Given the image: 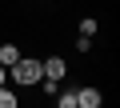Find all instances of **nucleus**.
<instances>
[{"label":"nucleus","mask_w":120,"mask_h":108,"mask_svg":"<svg viewBox=\"0 0 120 108\" xmlns=\"http://www.w3.org/2000/svg\"><path fill=\"white\" fill-rule=\"evenodd\" d=\"M8 76H12L16 84H40V76H44V72H40V60H28V56H20V60L8 68Z\"/></svg>","instance_id":"1"},{"label":"nucleus","mask_w":120,"mask_h":108,"mask_svg":"<svg viewBox=\"0 0 120 108\" xmlns=\"http://www.w3.org/2000/svg\"><path fill=\"white\" fill-rule=\"evenodd\" d=\"M40 72L48 80H60V76L68 72V64H64V56H48V60H40Z\"/></svg>","instance_id":"2"},{"label":"nucleus","mask_w":120,"mask_h":108,"mask_svg":"<svg viewBox=\"0 0 120 108\" xmlns=\"http://www.w3.org/2000/svg\"><path fill=\"white\" fill-rule=\"evenodd\" d=\"M100 100H104L100 88H80L76 92V108H100Z\"/></svg>","instance_id":"3"},{"label":"nucleus","mask_w":120,"mask_h":108,"mask_svg":"<svg viewBox=\"0 0 120 108\" xmlns=\"http://www.w3.org/2000/svg\"><path fill=\"white\" fill-rule=\"evenodd\" d=\"M20 60V52H16V44H0V64H4V68H12Z\"/></svg>","instance_id":"4"},{"label":"nucleus","mask_w":120,"mask_h":108,"mask_svg":"<svg viewBox=\"0 0 120 108\" xmlns=\"http://www.w3.org/2000/svg\"><path fill=\"white\" fill-rule=\"evenodd\" d=\"M56 104H60V108H76V92H72V88L56 92Z\"/></svg>","instance_id":"5"},{"label":"nucleus","mask_w":120,"mask_h":108,"mask_svg":"<svg viewBox=\"0 0 120 108\" xmlns=\"http://www.w3.org/2000/svg\"><path fill=\"white\" fill-rule=\"evenodd\" d=\"M0 108H20L16 104V92H8L4 84H0Z\"/></svg>","instance_id":"6"},{"label":"nucleus","mask_w":120,"mask_h":108,"mask_svg":"<svg viewBox=\"0 0 120 108\" xmlns=\"http://www.w3.org/2000/svg\"><path fill=\"white\" fill-rule=\"evenodd\" d=\"M80 36H88V40L96 36V20H92V16H84V20H80Z\"/></svg>","instance_id":"7"},{"label":"nucleus","mask_w":120,"mask_h":108,"mask_svg":"<svg viewBox=\"0 0 120 108\" xmlns=\"http://www.w3.org/2000/svg\"><path fill=\"white\" fill-rule=\"evenodd\" d=\"M40 84H44V96H56V92H60V80H48V76H40Z\"/></svg>","instance_id":"8"},{"label":"nucleus","mask_w":120,"mask_h":108,"mask_svg":"<svg viewBox=\"0 0 120 108\" xmlns=\"http://www.w3.org/2000/svg\"><path fill=\"white\" fill-rule=\"evenodd\" d=\"M4 80H8V68H4V64H0V84H4Z\"/></svg>","instance_id":"9"}]
</instances>
